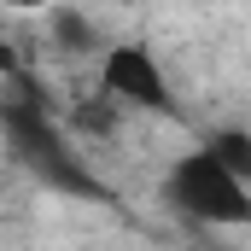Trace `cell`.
I'll return each instance as SVG.
<instances>
[{
  "label": "cell",
  "mask_w": 251,
  "mask_h": 251,
  "mask_svg": "<svg viewBox=\"0 0 251 251\" xmlns=\"http://www.w3.org/2000/svg\"><path fill=\"white\" fill-rule=\"evenodd\" d=\"M170 199L187 210V216H199V222H251V193L246 181H234L210 152H187L176 170H170Z\"/></svg>",
  "instance_id": "1"
},
{
  "label": "cell",
  "mask_w": 251,
  "mask_h": 251,
  "mask_svg": "<svg viewBox=\"0 0 251 251\" xmlns=\"http://www.w3.org/2000/svg\"><path fill=\"white\" fill-rule=\"evenodd\" d=\"M6 134H12V146H18V158L35 170V176H47L53 187H64V193H82V199H94V176L70 158V146L59 140V128L47 123V111L29 100V105H12L6 111Z\"/></svg>",
  "instance_id": "2"
},
{
  "label": "cell",
  "mask_w": 251,
  "mask_h": 251,
  "mask_svg": "<svg viewBox=\"0 0 251 251\" xmlns=\"http://www.w3.org/2000/svg\"><path fill=\"white\" fill-rule=\"evenodd\" d=\"M100 76H105L111 100L146 105V111H170V82H164V70H158V59L146 47H111L105 64H100Z\"/></svg>",
  "instance_id": "3"
},
{
  "label": "cell",
  "mask_w": 251,
  "mask_h": 251,
  "mask_svg": "<svg viewBox=\"0 0 251 251\" xmlns=\"http://www.w3.org/2000/svg\"><path fill=\"white\" fill-rule=\"evenodd\" d=\"M204 152H210V158H216V164H222L234 181H251V134H240V128H222V134H216Z\"/></svg>",
  "instance_id": "4"
},
{
  "label": "cell",
  "mask_w": 251,
  "mask_h": 251,
  "mask_svg": "<svg viewBox=\"0 0 251 251\" xmlns=\"http://www.w3.org/2000/svg\"><path fill=\"white\" fill-rule=\"evenodd\" d=\"M47 24H53L59 47H70V53H88V47H94V24H88V18H82L76 6H59V12H53Z\"/></svg>",
  "instance_id": "5"
},
{
  "label": "cell",
  "mask_w": 251,
  "mask_h": 251,
  "mask_svg": "<svg viewBox=\"0 0 251 251\" xmlns=\"http://www.w3.org/2000/svg\"><path fill=\"white\" fill-rule=\"evenodd\" d=\"M0 70H6V76L18 70V59H12V47H6V35H0Z\"/></svg>",
  "instance_id": "6"
},
{
  "label": "cell",
  "mask_w": 251,
  "mask_h": 251,
  "mask_svg": "<svg viewBox=\"0 0 251 251\" xmlns=\"http://www.w3.org/2000/svg\"><path fill=\"white\" fill-rule=\"evenodd\" d=\"M204 251H222V246H204Z\"/></svg>",
  "instance_id": "7"
}]
</instances>
